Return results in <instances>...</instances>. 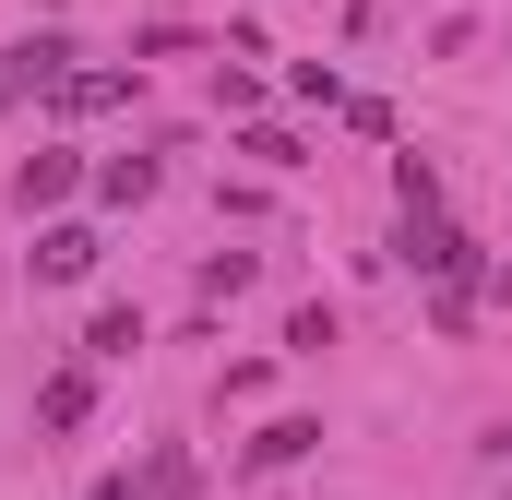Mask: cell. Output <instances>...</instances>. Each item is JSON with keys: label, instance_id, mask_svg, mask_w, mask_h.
<instances>
[{"label": "cell", "instance_id": "5b68a950", "mask_svg": "<svg viewBox=\"0 0 512 500\" xmlns=\"http://www.w3.org/2000/svg\"><path fill=\"white\" fill-rule=\"evenodd\" d=\"M84 405H96V370H48V393H36V429H84Z\"/></svg>", "mask_w": 512, "mask_h": 500}, {"label": "cell", "instance_id": "3957f363", "mask_svg": "<svg viewBox=\"0 0 512 500\" xmlns=\"http://www.w3.org/2000/svg\"><path fill=\"white\" fill-rule=\"evenodd\" d=\"M96 227H48V239H36V274H48V286H84V274H96Z\"/></svg>", "mask_w": 512, "mask_h": 500}, {"label": "cell", "instance_id": "277c9868", "mask_svg": "<svg viewBox=\"0 0 512 500\" xmlns=\"http://www.w3.org/2000/svg\"><path fill=\"white\" fill-rule=\"evenodd\" d=\"M298 453H322V417H274L251 441V477H274V465H298Z\"/></svg>", "mask_w": 512, "mask_h": 500}, {"label": "cell", "instance_id": "9c48e42d", "mask_svg": "<svg viewBox=\"0 0 512 500\" xmlns=\"http://www.w3.org/2000/svg\"><path fill=\"white\" fill-rule=\"evenodd\" d=\"M251 274H262L251 250H215V262H203V298H239V286H251Z\"/></svg>", "mask_w": 512, "mask_h": 500}, {"label": "cell", "instance_id": "ba28073f", "mask_svg": "<svg viewBox=\"0 0 512 500\" xmlns=\"http://www.w3.org/2000/svg\"><path fill=\"white\" fill-rule=\"evenodd\" d=\"M143 346V310H96V334H84V358H131Z\"/></svg>", "mask_w": 512, "mask_h": 500}, {"label": "cell", "instance_id": "6da1fadb", "mask_svg": "<svg viewBox=\"0 0 512 500\" xmlns=\"http://www.w3.org/2000/svg\"><path fill=\"white\" fill-rule=\"evenodd\" d=\"M72 179H84V155H72V143H36V155L12 167V203L48 215V203H72Z\"/></svg>", "mask_w": 512, "mask_h": 500}, {"label": "cell", "instance_id": "7a4b0ae2", "mask_svg": "<svg viewBox=\"0 0 512 500\" xmlns=\"http://www.w3.org/2000/svg\"><path fill=\"white\" fill-rule=\"evenodd\" d=\"M36 84H72V48H60V36H24V48L0 60V108H24Z\"/></svg>", "mask_w": 512, "mask_h": 500}, {"label": "cell", "instance_id": "8fae6325", "mask_svg": "<svg viewBox=\"0 0 512 500\" xmlns=\"http://www.w3.org/2000/svg\"><path fill=\"white\" fill-rule=\"evenodd\" d=\"M96 500H131V477H96Z\"/></svg>", "mask_w": 512, "mask_h": 500}, {"label": "cell", "instance_id": "52a82bcc", "mask_svg": "<svg viewBox=\"0 0 512 500\" xmlns=\"http://www.w3.org/2000/svg\"><path fill=\"white\" fill-rule=\"evenodd\" d=\"M131 84H143V72H72V84H60V108H120Z\"/></svg>", "mask_w": 512, "mask_h": 500}, {"label": "cell", "instance_id": "8992f818", "mask_svg": "<svg viewBox=\"0 0 512 500\" xmlns=\"http://www.w3.org/2000/svg\"><path fill=\"white\" fill-rule=\"evenodd\" d=\"M393 203L429 215V203H441V167H429V155H393Z\"/></svg>", "mask_w": 512, "mask_h": 500}, {"label": "cell", "instance_id": "30bf717a", "mask_svg": "<svg viewBox=\"0 0 512 500\" xmlns=\"http://www.w3.org/2000/svg\"><path fill=\"white\" fill-rule=\"evenodd\" d=\"M96 191H108V203H143V191H155V167H143V155H120V167H96Z\"/></svg>", "mask_w": 512, "mask_h": 500}]
</instances>
